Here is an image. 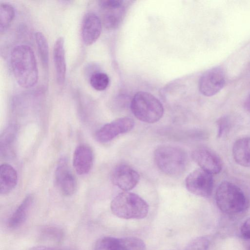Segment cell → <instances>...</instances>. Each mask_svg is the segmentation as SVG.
<instances>
[{
  "label": "cell",
  "mask_w": 250,
  "mask_h": 250,
  "mask_svg": "<svg viewBox=\"0 0 250 250\" xmlns=\"http://www.w3.org/2000/svg\"><path fill=\"white\" fill-rule=\"evenodd\" d=\"M10 63L14 77L21 86L29 88L37 83L38 66L34 52L29 46H16L11 52Z\"/></svg>",
  "instance_id": "cell-1"
},
{
  "label": "cell",
  "mask_w": 250,
  "mask_h": 250,
  "mask_svg": "<svg viewBox=\"0 0 250 250\" xmlns=\"http://www.w3.org/2000/svg\"><path fill=\"white\" fill-rule=\"evenodd\" d=\"M110 208L113 214L125 219H141L149 211L147 202L138 195L124 191L117 195L112 200Z\"/></svg>",
  "instance_id": "cell-2"
},
{
  "label": "cell",
  "mask_w": 250,
  "mask_h": 250,
  "mask_svg": "<svg viewBox=\"0 0 250 250\" xmlns=\"http://www.w3.org/2000/svg\"><path fill=\"white\" fill-rule=\"evenodd\" d=\"M215 201L221 211L228 214H235L245 210L249 201L242 189L229 181H223L217 187Z\"/></svg>",
  "instance_id": "cell-3"
},
{
  "label": "cell",
  "mask_w": 250,
  "mask_h": 250,
  "mask_svg": "<svg viewBox=\"0 0 250 250\" xmlns=\"http://www.w3.org/2000/svg\"><path fill=\"white\" fill-rule=\"evenodd\" d=\"M154 160L158 168L170 176L182 174L188 165V155L184 150L177 146L163 145L154 152Z\"/></svg>",
  "instance_id": "cell-4"
},
{
  "label": "cell",
  "mask_w": 250,
  "mask_h": 250,
  "mask_svg": "<svg viewBox=\"0 0 250 250\" xmlns=\"http://www.w3.org/2000/svg\"><path fill=\"white\" fill-rule=\"evenodd\" d=\"M130 108L137 119L148 124L159 121L164 112L161 102L151 93L144 91L138 92L134 95Z\"/></svg>",
  "instance_id": "cell-5"
},
{
  "label": "cell",
  "mask_w": 250,
  "mask_h": 250,
  "mask_svg": "<svg viewBox=\"0 0 250 250\" xmlns=\"http://www.w3.org/2000/svg\"><path fill=\"white\" fill-rule=\"evenodd\" d=\"M185 184L187 189L193 194L208 197L211 195L213 189V176L201 168L197 169L187 176Z\"/></svg>",
  "instance_id": "cell-6"
},
{
  "label": "cell",
  "mask_w": 250,
  "mask_h": 250,
  "mask_svg": "<svg viewBox=\"0 0 250 250\" xmlns=\"http://www.w3.org/2000/svg\"><path fill=\"white\" fill-rule=\"evenodd\" d=\"M102 12V23L107 29L118 28L124 19L125 13L124 1L104 0L100 1Z\"/></svg>",
  "instance_id": "cell-7"
},
{
  "label": "cell",
  "mask_w": 250,
  "mask_h": 250,
  "mask_svg": "<svg viewBox=\"0 0 250 250\" xmlns=\"http://www.w3.org/2000/svg\"><path fill=\"white\" fill-rule=\"evenodd\" d=\"M225 74L223 69L214 67L205 71L199 81V90L207 97H210L218 93L225 84Z\"/></svg>",
  "instance_id": "cell-8"
},
{
  "label": "cell",
  "mask_w": 250,
  "mask_h": 250,
  "mask_svg": "<svg viewBox=\"0 0 250 250\" xmlns=\"http://www.w3.org/2000/svg\"><path fill=\"white\" fill-rule=\"evenodd\" d=\"M145 248L143 241L136 237L118 238L106 236L97 241L94 250H145Z\"/></svg>",
  "instance_id": "cell-9"
},
{
  "label": "cell",
  "mask_w": 250,
  "mask_h": 250,
  "mask_svg": "<svg viewBox=\"0 0 250 250\" xmlns=\"http://www.w3.org/2000/svg\"><path fill=\"white\" fill-rule=\"evenodd\" d=\"M134 121L128 117H123L107 123L95 133L96 140L100 143L108 142L120 134L130 131L134 126Z\"/></svg>",
  "instance_id": "cell-10"
},
{
  "label": "cell",
  "mask_w": 250,
  "mask_h": 250,
  "mask_svg": "<svg viewBox=\"0 0 250 250\" xmlns=\"http://www.w3.org/2000/svg\"><path fill=\"white\" fill-rule=\"evenodd\" d=\"M138 173L130 166L121 164L113 169L111 174L112 183L125 191L135 188L139 181Z\"/></svg>",
  "instance_id": "cell-11"
},
{
  "label": "cell",
  "mask_w": 250,
  "mask_h": 250,
  "mask_svg": "<svg viewBox=\"0 0 250 250\" xmlns=\"http://www.w3.org/2000/svg\"><path fill=\"white\" fill-rule=\"evenodd\" d=\"M55 178L56 184L63 195L70 196L75 193L77 187V181L65 159H61L59 162Z\"/></svg>",
  "instance_id": "cell-12"
},
{
  "label": "cell",
  "mask_w": 250,
  "mask_h": 250,
  "mask_svg": "<svg viewBox=\"0 0 250 250\" xmlns=\"http://www.w3.org/2000/svg\"><path fill=\"white\" fill-rule=\"evenodd\" d=\"M191 157L201 169L212 175L218 174L222 170L221 159L210 150L204 148L196 149L192 152Z\"/></svg>",
  "instance_id": "cell-13"
},
{
  "label": "cell",
  "mask_w": 250,
  "mask_h": 250,
  "mask_svg": "<svg viewBox=\"0 0 250 250\" xmlns=\"http://www.w3.org/2000/svg\"><path fill=\"white\" fill-rule=\"evenodd\" d=\"M102 21L93 12L86 13L82 24V37L87 45L94 43L99 38L102 31Z\"/></svg>",
  "instance_id": "cell-14"
},
{
  "label": "cell",
  "mask_w": 250,
  "mask_h": 250,
  "mask_svg": "<svg viewBox=\"0 0 250 250\" xmlns=\"http://www.w3.org/2000/svg\"><path fill=\"white\" fill-rule=\"evenodd\" d=\"M93 161L92 149L85 145L78 146L73 155V165L76 173L80 175L88 173L91 170Z\"/></svg>",
  "instance_id": "cell-15"
},
{
  "label": "cell",
  "mask_w": 250,
  "mask_h": 250,
  "mask_svg": "<svg viewBox=\"0 0 250 250\" xmlns=\"http://www.w3.org/2000/svg\"><path fill=\"white\" fill-rule=\"evenodd\" d=\"M53 59L56 70L57 82L62 84L65 79L66 61L64 46V39L59 37L56 40L53 49Z\"/></svg>",
  "instance_id": "cell-16"
},
{
  "label": "cell",
  "mask_w": 250,
  "mask_h": 250,
  "mask_svg": "<svg viewBox=\"0 0 250 250\" xmlns=\"http://www.w3.org/2000/svg\"><path fill=\"white\" fill-rule=\"evenodd\" d=\"M18 182L15 169L10 165L4 164L0 167V193L5 195L14 189Z\"/></svg>",
  "instance_id": "cell-17"
},
{
  "label": "cell",
  "mask_w": 250,
  "mask_h": 250,
  "mask_svg": "<svg viewBox=\"0 0 250 250\" xmlns=\"http://www.w3.org/2000/svg\"><path fill=\"white\" fill-rule=\"evenodd\" d=\"M232 154L237 164L244 167H250V137L236 141L233 146Z\"/></svg>",
  "instance_id": "cell-18"
},
{
  "label": "cell",
  "mask_w": 250,
  "mask_h": 250,
  "mask_svg": "<svg viewBox=\"0 0 250 250\" xmlns=\"http://www.w3.org/2000/svg\"><path fill=\"white\" fill-rule=\"evenodd\" d=\"M33 201L34 197L32 195L24 198L10 217L8 222L9 228H17L24 223Z\"/></svg>",
  "instance_id": "cell-19"
},
{
  "label": "cell",
  "mask_w": 250,
  "mask_h": 250,
  "mask_svg": "<svg viewBox=\"0 0 250 250\" xmlns=\"http://www.w3.org/2000/svg\"><path fill=\"white\" fill-rule=\"evenodd\" d=\"M15 10L13 6L8 3L0 4V31H5L9 26L15 17Z\"/></svg>",
  "instance_id": "cell-20"
},
{
  "label": "cell",
  "mask_w": 250,
  "mask_h": 250,
  "mask_svg": "<svg viewBox=\"0 0 250 250\" xmlns=\"http://www.w3.org/2000/svg\"><path fill=\"white\" fill-rule=\"evenodd\" d=\"M63 232L59 227L46 226L42 227L40 232V238L46 241L60 242L63 238Z\"/></svg>",
  "instance_id": "cell-21"
},
{
  "label": "cell",
  "mask_w": 250,
  "mask_h": 250,
  "mask_svg": "<svg viewBox=\"0 0 250 250\" xmlns=\"http://www.w3.org/2000/svg\"><path fill=\"white\" fill-rule=\"evenodd\" d=\"M35 40L41 62L44 67L48 66L49 49L48 43L44 35L41 32L35 34Z\"/></svg>",
  "instance_id": "cell-22"
},
{
  "label": "cell",
  "mask_w": 250,
  "mask_h": 250,
  "mask_svg": "<svg viewBox=\"0 0 250 250\" xmlns=\"http://www.w3.org/2000/svg\"><path fill=\"white\" fill-rule=\"evenodd\" d=\"M109 78L108 75L103 72L93 73L90 78L91 86L98 91L105 90L108 86Z\"/></svg>",
  "instance_id": "cell-23"
},
{
  "label": "cell",
  "mask_w": 250,
  "mask_h": 250,
  "mask_svg": "<svg viewBox=\"0 0 250 250\" xmlns=\"http://www.w3.org/2000/svg\"><path fill=\"white\" fill-rule=\"evenodd\" d=\"M210 240L207 236H199L191 240L184 250H208Z\"/></svg>",
  "instance_id": "cell-24"
},
{
  "label": "cell",
  "mask_w": 250,
  "mask_h": 250,
  "mask_svg": "<svg viewBox=\"0 0 250 250\" xmlns=\"http://www.w3.org/2000/svg\"><path fill=\"white\" fill-rule=\"evenodd\" d=\"M217 124L218 127L217 136L218 137L220 138L229 130L230 127V122L228 117H223L218 120Z\"/></svg>",
  "instance_id": "cell-25"
},
{
  "label": "cell",
  "mask_w": 250,
  "mask_h": 250,
  "mask_svg": "<svg viewBox=\"0 0 250 250\" xmlns=\"http://www.w3.org/2000/svg\"><path fill=\"white\" fill-rule=\"evenodd\" d=\"M240 232L245 240L250 239V217L246 219L242 224L240 228Z\"/></svg>",
  "instance_id": "cell-26"
},
{
  "label": "cell",
  "mask_w": 250,
  "mask_h": 250,
  "mask_svg": "<svg viewBox=\"0 0 250 250\" xmlns=\"http://www.w3.org/2000/svg\"><path fill=\"white\" fill-rule=\"evenodd\" d=\"M28 250H74L67 248L49 246H37L31 248Z\"/></svg>",
  "instance_id": "cell-27"
},
{
  "label": "cell",
  "mask_w": 250,
  "mask_h": 250,
  "mask_svg": "<svg viewBox=\"0 0 250 250\" xmlns=\"http://www.w3.org/2000/svg\"><path fill=\"white\" fill-rule=\"evenodd\" d=\"M244 107L248 111L250 112V94L244 103Z\"/></svg>",
  "instance_id": "cell-28"
},
{
  "label": "cell",
  "mask_w": 250,
  "mask_h": 250,
  "mask_svg": "<svg viewBox=\"0 0 250 250\" xmlns=\"http://www.w3.org/2000/svg\"><path fill=\"white\" fill-rule=\"evenodd\" d=\"M245 240L246 241V248L248 250H250V239Z\"/></svg>",
  "instance_id": "cell-29"
}]
</instances>
